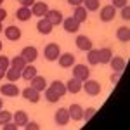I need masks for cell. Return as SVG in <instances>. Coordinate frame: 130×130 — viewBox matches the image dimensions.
I'll return each instance as SVG.
<instances>
[{
	"mask_svg": "<svg viewBox=\"0 0 130 130\" xmlns=\"http://www.w3.org/2000/svg\"><path fill=\"white\" fill-rule=\"evenodd\" d=\"M0 31H2V23H0Z\"/></svg>",
	"mask_w": 130,
	"mask_h": 130,
	"instance_id": "obj_46",
	"label": "cell"
},
{
	"mask_svg": "<svg viewBox=\"0 0 130 130\" xmlns=\"http://www.w3.org/2000/svg\"><path fill=\"white\" fill-rule=\"evenodd\" d=\"M115 16H116V9L113 7V5H104L102 9H101V14H99V18L102 23H109V21L115 19Z\"/></svg>",
	"mask_w": 130,
	"mask_h": 130,
	"instance_id": "obj_6",
	"label": "cell"
},
{
	"mask_svg": "<svg viewBox=\"0 0 130 130\" xmlns=\"http://www.w3.org/2000/svg\"><path fill=\"white\" fill-rule=\"evenodd\" d=\"M45 18L49 19V23L52 26H57V24L62 23V12L57 9H49V12L45 14Z\"/></svg>",
	"mask_w": 130,
	"mask_h": 130,
	"instance_id": "obj_11",
	"label": "cell"
},
{
	"mask_svg": "<svg viewBox=\"0 0 130 130\" xmlns=\"http://www.w3.org/2000/svg\"><path fill=\"white\" fill-rule=\"evenodd\" d=\"M49 12V5L45 2H35L31 7V14L37 18H45V14Z\"/></svg>",
	"mask_w": 130,
	"mask_h": 130,
	"instance_id": "obj_9",
	"label": "cell"
},
{
	"mask_svg": "<svg viewBox=\"0 0 130 130\" xmlns=\"http://www.w3.org/2000/svg\"><path fill=\"white\" fill-rule=\"evenodd\" d=\"M18 2H21V0H18Z\"/></svg>",
	"mask_w": 130,
	"mask_h": 130,
	"instance_id": "obj_48",
	"label": "cell"
},
{
	"mask_svg": "<svg viewBox=\"0 0 130 130\" xmlns=\"http://www.w3.org/2000/svg\"><path fill=\"white\" fill-rule=\"evenodd\" d=\"M12 120V113L10 111H0V127L5 125L7 121Z\"/></svg>",
	"mask_w": 130,
	"mask_h": 130,
	"instance_id": "obj_33",
	"label": "cell"
},
{
	"mask_svg": "<svg viewBox=\"0 0 130 130\" xmlns=\"http://www.w3.org/2000/svg\"><path fill=\"white\" fill-rule=\"evenodd\" d=\"M40 94H42V92H38L37 89H33L31 85L23 90V97H24L26 101H30V102H33V104L40 101Z\"/></svg>",
	"mask_w": 130,
	"mask_h": 130,
	"instance_id": "obj_8",
	"label": "cell"
},
{
	"mask_svg": "<svg viewBox=\"0 0 130 130\" xmlns=\"http://www.w3.org/2000/svg\"><path fill=\"white\" fill-rule=\"evenodd\" d=\"M52 28H54V26L49 23L47 18H40L38 24H37V30H38V33H42V35H49V33H52Z\"/></svg>",
	"mask_w": 130,
	"mask_h": 130,
	"instance_id": "obj_15",
	"label": "cell"
},
{
	"mask_svg": "<svg viewBox=\"0 0 130 130\" xmlns=\"http://www.w3.org/2000/svg\"><path fill=\"white\" fill-rule=\"evenodd\" d=\"M57 62H59L61 68H73V64H75V56L71 54V52H64V54H61L59 57H57Z\"/></svg>",
	"mask_w": 130,
	"mask_h": 130,
	"instance_id": "obj_7",
	"label": "cell"
},
{
	"mask_svg": "<svg viewBox=\"0 0 130 130\" xmlns=\"http://www.w3.org/2000/svg\"><path fill=\"white\" fill-rule=\"evenodd\" d=\"M95 113H97V109H95V108H87V109L83 111V121H85V123H89Z\"/></svg>",
	"mask_w": 130,
	"mask_h": 130,
	"instance_id": "obj_32",
	"label": "cell"
},
{
	"mask_svg": "<svg viewBox=\"0 0 130 130\" xmlns=\"http://www.w3.org/2000/svg\"><path fill=\"white\" fill-rule=\"evenodd\" d=\"M87 12H89V10L85 9V7H83V5H78V7H75V12H73V18H75V19L78 21V23H85V21H87V16H89V14H87Z\"/></svg>",
	"mask_w": 130,
	"mask_h": 130,
	"instance_id": "obj_21",
	"label": "cell"
},
{
	"mask_svg": "<svg viewBox=\"0 0 130 130\" xmlns=\"http://www.w3.org/2000/svg\"><path fill=\"white\" fill-rule=\"evenodd\" d=\"M0 92H2V95H5V97H16V95H19V89L16 87L14 82L2 85V87H0Z\"/></svg>",
	"mask_w": 130,
	"mask_h": 130,
	"instance_id": "obj_10",
	"label": "cell"
},
{
	"mask_svg": "<svg viewBox=\"0 0 130 130\" xmlns=\"http://www.w3.org/2000/svg\"><path fill=\"white\" fill-rule=\"evenodd\" d=\"M82 87H83V90L89 94V95H99L101 94V83L97 80H85L83 83H82Z\"/></svg>",
	"mask_w": 130,
	"mask_h": 130,
	"instance_id": "obj_3",
	"label": "cell"
},
{
	"mask_svg": "<svg viewBox=\"0 0 130 130\" xmlns=\"http://www.w3.org/2000/svg\"><path fill=\"white\" fill-rule=\"evenodd\" d=\"M4 76H5V70H2V68H0V80H2Z\"/></svg>",
	"mask_w": 130,
	"mask_h": 130,
	"instance_id": "obj_43",
	"label": "cell"
},
{
	"mask_svg": "<svg viewBox=\"0 0 130 130\" xmlns=\"http://www.w3.org/2000/svg\"><path fill=\"white\" fill-rule=\"evenodd\" d=\"M5 78H7L9 82H14V83H16V82H18V80L21 78V71H19V70H16V68H12V66H10L9 70L5 71Z\"/></svg>",
	"mask_w": 130,
	"mask_h": 130,
	"instance_id": "obj_29",
	"label": "cell"
},
{
	"mask_svg": "<svg viewBox=\"0 0 130 130\" xmlns=\"http://www.w3.org/2000/svg\"><path fill=\"white\" fill-rule=\"evenodd\" d=\"M31 16H33V14H31L30 7H23V5H21L19 9L16 10V18H18V21H30Z\"/></svg>",
	"mask_w": 130,
	"mask_h": 130,
	"instance_id": "obj_23",
	"label": "cell"
},
{
	"mask_svg": "<svg viewBox=\"0 0 130 130\" xmlns=\"http://www.w3.org/2000/svg\"><path fill=\"white\" fill-rule=\"evenodd\" d=\"M33 4H35V0H21V5L23 7H33Z\"/></svg>",
	"mask_w": 130,
	"mask_h": 130,
	"instance_id": "obj_40",
	"label": "cell"
},
{
	"mask_svg": "<svg viewBox=\"0 0 130 130\" xmlns=\"http://www.w3.org/2000/svg\"><path fill=\"white\" fill-rule=\"evenodd\" d=\"M26 64H28V62L24 61L23 56H16V57H12V59H10V66H12V68H16V70H19V71L24 70V66H26Z\"/></svg>",
	"mask_w": 130,
	"mask_h": 130,
	"instance_id": "obj_27",
	"label": "cell"
},
{
	"mask_svg": "<svg viewBox=\"0 0 130 130\" xmlns=\"http://www.w3.org/2000/svg\"><path fill=\"white\" fill-rule=\"evenodd\" d=\"M43 94H45V99L49 101V102H57V101L61 99V97H59V95H57V94H56L52 89H50V87H47V89L43 90Z\"/></svg>",
	"mask_w": 130,
	"mask_h": 130,
	"instance_id": "obj_30",
	"label": "cell"
},
{
	"mask_svg": "<svg viewBox=\"0 0 130 130\" xmlns=\"http://www.w3.org/2000/svg\"><path fill=\"white\" fill-rule=\"evenodd\" d=\"M82 5H85V9H87V10H97L101 7V2H99V0H83Z\"/></svg>",
	"mask_w": 130,
	"mask_h": 130,
	"instance_id": "obj_31",
	"label": "cell"
},
{
	"mask_svg": "<svg viewBox=\"0 0 130 130\" xmlns=\"http://www.w3.org/2000/svg\"><path fill=\"white\" fill-rule=\"evenodd\" d=\"M68 4H70V5H73V7H78V5H82V4H83V0H68Z\"/></svg>",
	"mask_w": 130,
	"mask_h": 130,
	"instance_id": "obj_41",
	"label": "cell"
},
{
	"mask_svg": "<svg viewBox=\"0 0 130 130\" xmlns=\"http://www.w3.org/2000/svg\"><path fill=\"white\" fill-rule=\"evenodd\" d=\"M30 83H31V87H33V89H37L38 92H43V90L47 89V82H45V78L40 76V75L33 76V78L30 80Z\"/></svg>",
	"mask_w": 130,
	"mask_h": 130,
	"instance_id": "obj_17",
	"label": "cell"
},
{
	"mask_svg": "<svg viewBox=\"0 0 130 130\" xmlns=\"http://www.w3.org/2000/svg\"><path fill=\"white\" fill-rule=\"evenodd\" d=\"M62 26H64V30L68 31V33H76V31H78V28H80V23H78V21L71 16V18L62 19Z\"/></svg>",
	"mask_w": 130,
	"mask_h": 130,
	"instance_id": "obj_13",
	"label": "cell"
},
{
	"mask_svg": "<svg viewBox=\"0 0 130 130\" xmlns=\"http://www.w3.org/2000/svg\"><path fill=\"white\" fill-rule=\"evenodd\" d=\"M68 111H70V120H73V121L83 120V108L80 104H71L68 108Z\"/></svg>",
	"mask_w": 130,
	"mask_h": 130,
	"instance_id": "obj_12",
	"label": "cell"
},
{
	"mask_svg": "<svg viewBox=\"0 0 130 130\" xmlns=\"http://www.w3.org/2000/svg\"><path fill=\"white\" fill-rule=\"evenodd\" d=\"M109 64H111V70H113V71H120V73H123V71H125V59H123V57H120V56L111 57Z\"/></svg>",
	"mask_w": 130,
	"mask_h": 130,
	"instance_id": "obj_19",
	"label": "cell"
},
{
	"mask_svg": "<svg viewBox=\"0 0 130 130\" xmlns=\"http://www.w3.org/2000/svg\"><path fill=\"white\" fill-rule=\"evenodd\" d=\"M120 76H121V73H120V71H115V73L111 75V83H118Z\"/></svg>",
	"mask_w": 130,
	"mask_h": 130,
	"instance_id": "obj_39",
	"label": "cell"
},
{
	"mask_svg": "<svg viewBox=\"0 0 130 130\" xmlns=\"http://www.w3.org/2000/svg\"><path fill=\"white\" fill-rule=\"evenodd\" d=\"M2 2H4V0H0V5H2Z\"/></svg>",
	"mask_w": 130,
	"mask_h": 130,
	"instance_id": "obj_47",
	"label": "cell"
},
{
	"mask_svg": "<svg viewBox=\"0 0 130 130\" xmlns=\"http://www.w3.org/2000/svg\"><path fill=\"white\" fill-rule=\"evenodd\" d=\"M61 56V49L57 43H47L43 49V57L47 61H57V57Z\"/></svg>",
	"mask_w": 130,
	"mask_h": 130,
	"instance_id": "obj_1",
	"label": "cell"
},
{
	"mask_svg": "<svg viewBox=\"0 0 130 130\" xmlns=\"http://www.w3.org/2000/svg\"><path fill=\"white\" fill-rule=\"evenodd\" d=\"M121 18H123L125 21H128V19H130V7H128V5L121 7Z\"/></svg>",
	"mask_w": 130,
	"mask_h": 130,
	"instance_id": "obj_36",
	"label": "cell"
},
{
	"mask_svg": "<svg viewBox=\"0 0 130 130\" xmlns=\"http://www.w3.org/2000/svg\"><path fill=\"white\" fill-rule=\"evenodd\" d=\"M0 50H2V42H0Z\"/></svg>",
	"mask_w": 130,
	"mask_h": 130,
	"instance_id": "obj_45",
	"label": "cell"
},
{
	"mask_svg": "<svg viewBox=\"0 0 130 130\" xmlns=\"http://www.w3.org/2000/svg\"><path fill=\"white\" fill-rule=\"evenodd\" d=\"M5 18H7V10H5V9H2V7H0V23H2V21L5 19Z\"/></svg>",
	"mask_w": 130,
	"mask_h": 130,
	"instance_id": "obj_42",
	"label": "cell"
},
{
	"mask_svg": "<svg viewBox=\"0 0 130 130\" xmlns=\"http://www.w3.org/2000/svg\"><path fill=\"white\" fill-rule=\"evenodd\" d=\"M5 38L10 42H16V40H19L21 38V30L18 28V26H7L5 28Z\"/></svg>",
	"mask_w": 130,
	"mask_h": 130,
	"instance_id": "obj_14",
	"label": "cell"
},
{
	"mask_svg": "<svg viewBox=\"0 0 130 130\" xmlns=\"http://www.w3.org/2000/svg\"><path fill=\"white\" fill-rule=\"evenodd\" d=\"M12 118H14V123H16L18 127H24V125L28 123V115H26L24 111H16Z\"/></svg>",
	"mask_w": 130,
	"mask_h": 130,
	"instance_id": "obj_25",
	"label": "cell"
},
{
	"mask_svg": "<svg viewBox=\"0 0 130 130\" xmlns=\"http://www.w3.org/2000/svg\"><path fill=\"white\" fill-rule=\"evenodd\" d=\"M111 5H113L115 9H121V7L128 5V0H111Z\"/></svg>",
	"mask_w": 130,
	"mask_h": 130,
	"instance_id": "obj_34",
	"label": "cell"
},
{
	"mask_svg": "<svg viewBox=\"0 0 130 130\" xmlns=\"http://www.w3.org/2000/svg\"><path fill=\"white\" fill-rule=\"evenodd\" d=\"M82 83H83V82H80L78 78L73 76V78H70L68 83H66V90H68L70 94H78L82 90Z\"/></svg>",
	"mask_w": 130,
	"mask_h": 130,
	"instance_id": "obj_16",
	"label": "cell"
},
{
	"mask_svg": "<svg viewBox=\"0 0 130 130\" xmlns=\"http://www.w3.org/2000/svg\"><path fill=\"white\" fill-rule=\"evenodd\" d=\"M73 76L78 78L80 82H85L90 78V70L85 64H73Z\"/></svg>",
	"mask_w": 130,
	"mask_h": 130,
	"instance_id": "obj_2",
	"label": "cell"
},
{
	"mask_svg": "<svg viewBox=\"0 0 130 130\" xmlns=\"http://www.w3.org/2000/svg\"><path fill=\"white\" fill-rule=\"evenodd\" d=\"M2 108H4V101L0 99V111H2Z\"/></svg>",
	"mask_w": 130,
	"mask_h": 130,
	"instance_id": "obj_44",
	"label": "cell"
},
{
	"mask_svg": "<svg viewBox=\"0 0 130 130\" xmlns=\"http://www.w3.org/2000/svg\"><path fill=\"white\" fill-rule=\"evenodd\" d=\"M76 47L80 50H90L92 49V42H90V38L89 37H85V35H78L76 37Z\"/></svg>",
	"mask_w": 130,
	"mask_h": 130,
	"instance_id": "obj_18",
	"label": "cell"
},
{
	"mask_svg": "<svg viewBox=\"0 0 130 130\" xmlns=\"http://www.w3.org/2000/svg\"><path fill=\"white\" fill-rule=\"evenodd\" d=\"M87 61H89L90 66H97L99 64V50L94 49V47L90 50H87Z\"/></svg>",
	"mask_w": 130,
	"mask_h": 130,
	"instance_id": "obj_26",
	"label": "cell"
},
{
	"mask_svg": "<svg viewBox=\"0 0 130 130\" xmlns=\"http://www.w3.org/2000/svg\"><path fill=\"white\" fill-rule=\"evenodd\" d=\"M24 128H26V130H38V128H40V125L35 123V121H28V123L24 125Z\"/></svg>",
	"mask_w": 130,
	"mask_h": 130,
	"instance_id": "obj_37",
	"label": "cell"
},
{
	"mask_svg": "<svg viewBox=\"0 0 130 130\" xmlns=\"http://www.w3.org/2000/svg\"><path fill=\"white\" fill-rule=\"evenodd\" d=\"M38 73H37V68L35 66H31V64H26L24 66V70L21 71V78H24L26 82H30L33 76H37Z\"/></svg>",
	"mask_w": 130,
	"mask_h": 130,
	"instance_id": "obj_22",
	"label": "cell"
},
{
	"mask_svg": "<svg viewBox=\"0 0 130 130\" xmlns=\"http://www.w3.org/2000/svg\"><path fill=\"white\" fill-rule=\"evenodd\" d=\"M21 56L24 57V61L28 64H31V62H35L37 57H38V50H37V47H33V45H28V47H24V49L21 50Z\"/></svg>",
	"mask_w": 130,
	"mask_h": 130,
	"instance_id": "obj_5",
	"label": "cell"
},
{
	"mask_svg": "<svg viewBox=\"0 0 130 130\" xmlns=\"http://www.w3.org/2000/svg\"><path fill=\"white\" fill-rule=\"evenodd\" d=\"M2 128H4V130H16V128H18V125H16V123H10V121H7L5 125H2Z\"/></svg>",
	"mask_w": 130,
	"mask_h": 130,
	"instance_id": "obj_38",
	"label": "cell"
},
{
	"mask_svg": "<svg viewBox=\"0 0 130 130\" xmlns=\"http://www.w3.org/2000/svg\"><path fill=\"white\" fill-rule=\"evenodd\" d=\"M50 89L54 90L59 97H62V95H66V94H68V90H66V83H62L61 80H54L52 83H50Z\"/></svg>",
	"mask_w": 130,
	"mask_h": 130,
	"instance_id": "obj_20",
	"label": "cell"
},
{
	"mask_svg": "<svg viewBox=\"0 0 130 130\" xmlns=\"http://www.w3.org/2000/svg\"><path fill=\"white\" fill-rule=\"evenodd\" d=\"M0 68L2 70H9L10 68V61L5 57V56H0Z\"/></svg>",
	"mask_w": 130,
	"mask_h": 130,
	"instance_id": "obj_35",
	"label": "cell"
},
{
	"mask_svg": "<svg viewBox=\"0 0 130 130\" xmlns=\"http://www.w3.org/2000/svg\"><path fill=\"white\" fill-rule=\"evenodd\" d=\"M54 120H56V125H59V127L68 125V123H70V111L66 109V108H59V109L56 111Z\"/></svg>",
	"mask_w": 130,
	"mask_h": 130,
	"instance_id": "obj_4",
	"label": "cell"
},
{
	"mask_svg": "<svg viewBox=\"0 0 130 130\" xmlns=\"http://www.w3.org/2000/svg\"><path fill=\"white\" fill-rule=\"evenodd\" d=\"M116 38L120 42H128L130 40V28L128 26H121L116 31Z\"/></svg>",
	"mask_w": 130,
	"mask_h": 130,
	"instance_id": "obj_28",
	"label": "cell"
},
{
	"mask_svg": "<svg viewBox=\"0 0 130 130\" xmlns=\"http://www.w3.org/2000/svg\"><path fill=\"white\" fill-rule=\"evenodd\" d=\"M111 56H113V52H111L109 47H102V49H99V62L101 64H109Z\"/></svg>",
	"mask_w": 130,
	"mask_h": 130,
	"instance_id": "obj_24",
	"label": "cell"
}]
</instances>
